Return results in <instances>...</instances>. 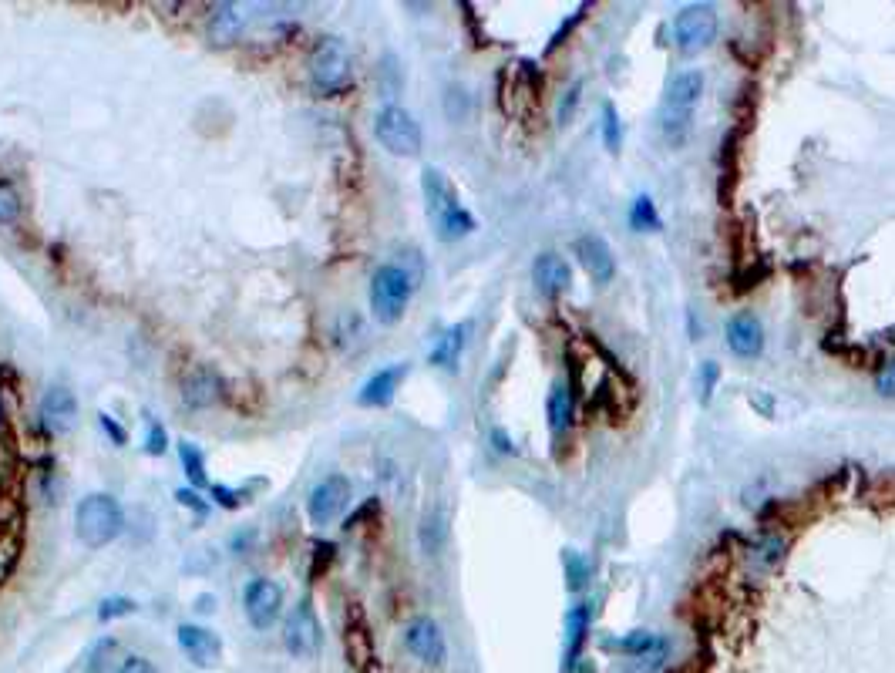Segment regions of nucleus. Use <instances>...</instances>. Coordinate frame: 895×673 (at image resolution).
Masks as SVG:
<instances>
[{"label": "nucleus", "mask_w": 895, "mask_h": 673, "mask_svg": "<svg viewBox=\"0 0 895 673\" xmlns=\"http://www.w3.org/2000/svg\"><path fill=\"white\" fill-rule=\"evenodd\" d=\"M421 192H424V206H428V216L435 223L438 239L445 243H455V239L475 233V216L458 202L455 186L448 182V175L428 165L421 172Z\"/></svg>", "instance_id": "1"}, {"label": "nucleus", "mask_w": 895, "mask_h": 673, "mask_svg": "<svg viewBox=\"0 0 895 673\" xmlns=\"http://www.w3.org/2000/svg\"><path fill=\"white\" fill-rule=\"evenodd\" d=\"M704 95V75L700 71H680L663 91L660 105V132L667 138V145L680 149L690 135V122H694V108L700 105Z\"/></svg>", "instance_id": "2"}, {"label": "nucleus", "mask_w": 895, "mask_h": 673, "mask_svg": "<svg viewBox=\"0 0 895 673\" xmlns=\"http://www.w3.org/2000/svg\"><path fill=\"white\" fill-rule=\"evenodd\" d=\"M125 529V512L122 502L108 492H91L78 502L75 509V536L81 546L88 549H105L122 536Z\"/></svg>", "instance_id": "3"}, {"label": "nucleus", "mask_w": 895, "mask_h": 673, "mask_svg": "<svg viewBox=\"0 0 895 673\" xmlns=\"http://www.w3.org/2000/svg\"><path fill=\"white\" fill-rule=\"evenodd\" d=\"M414 293V276L398 263H384L377 266L371 276V313L377 324L391 327L398 324L408 310V300Z\"/></svg>", "instance_id": "4"}, {"label": "nucleus", "mask_w": 895, "mask_h": 673, "mask_svg": "<svg viewBox=\"0 0 895 673\" xmlns=\"http://www.w3.org/2000/svg\"><path fill=\"white\" fill-rule=\"evenodd\" d=\"M350 75H354V64H350L347 44L340 38L317 41V48L310 54L313 88L324 91V95H340L344 88H350Z\"/></svg>", "instance_id": "5"}, {"label": "nucleus", "mask_w": 895, "mask_h": 673, "mask_svg": "<svg viewBox=\"0 0 895 673\" xmlns=\"http://www.w3.org/2000/svg\"><path fill=\"white\" fill-rule=\"evenodd\" d=\"M374 135L391 155L401 159H414L421 152V125L414 122V115L401 105H384L374 118Z\"/></svg>", "instance_id": "6"}, {"label": "nucleus", "mask_w": 895, "mask_h": 673, "mask_svg": "<svg viewBox=\"0 0 895 673\" xmlns=\"http://www.w3.org/2000/svg\"><path fill=\"white\" fill-rule=\"evenodd\" d=\"M320 643H324V630H320L317 613H313L310 599H300L283 623V647L297 660H313L320 653Z\"/></svg>", "instance_id": "7"}, {"label": "nucleus", "mask_w": 895, "mask_h": 673, "mask_svg": "<svg viewBox=\"0 0 895 673\" xmlns=\"http://www.w3.org/2000/svg\"><path fill=\"white\" fill-rule=\"evenodd\" d=\"M717 34V11L710 4H690L673 17V44L680 54L704 51Z\"/></svg>", "instance_id": "8"}, {"label": "nucleus", "mask_w": 895, "mask_h": 673, "mask_svg": "<svg viewBox=\"0 0 895 673\" xmlns=\"http://www.w3.org/2000/svg\"><path fill=\"white\" fill-rule=\"evenodd\" d=\"M243 613L253 630L266 633L270 626L280 620L283 613V586L273 583V579H249L246 589H243Z\"/></svg>", "instance_id": "9"}, {"label": "nucleus", "mask_w": 895, "mask_h": 673, "mask_svg": "<svg viewBox=\"0 0 895 673\" xmlns=\"http://www.w3.org/2000/svg\"><path fill=\"white\" fill-rule=\"evenodd\" d=\"M350 505V482L347 475H327L320 478L317 485L310 488L307 495V515H310V525H317V529H324V525H330L337 519L340 512H344Z\"/></svg>", "instance_id": "10"}, {"label": "nucleus", "mask_w": 895, "mask_h": 673, "mask_svg": "<svg viewBox=\"0 0 895 673\" xmlns=\"http://www.w3.org/2000/svg\"><path fill=\"white\" fill-rule=\"evenodd\" d=\"M404 647H408L411 657L421 660L424 667H441L448 657L445 633H441V626L431 620V616H418V620L408 623V630H404Z\"/></svg>", "instance_id": "11"}, {"label": "nucleus", "mask_w": 895, "mask_h": 673, "mask_svg": "<svg viewBox=\"0 0 895 673\" xmlns=\"http://www.w3.org/2000/svg\"><path fill=\"white\" fill-rule=\"evenodd\" d=\"M175 640H179V650L202 670L216 667V663L223 660V640L199 623H182L179 630H175Z\"/></svg>", "instance_id": "12"}, {"label": "nucleus", "mask_w": 895, "mask_h": 673, "mask_svg": "<svg viewBox=\"0 0 895 673\" xmlns=\"http://www.w3.org/2000/svg\"><path fill=\"white\" fill-rule=\"evenodd\" d=\"M572 253H576L579 266L593 276V283H610L616 276V256L603 236H593V233L579 236L576 243H572Z\"/></svg>", "instance_id": "13"}, {"label": "nucleus", "mask_w": 895, "mask_h": 673, "mask_svg": "<svg viewBox=\"0 0 895 673\" xmlns=\"http://www.w3.org/2000/svg\"><path fill=\"white\" fill-rule=\"evenodd\" d=\"M404 377H408V364H391L374 371L364 381L361 394H357V404H364V408H387L394 401V394H398Z\"/></svg>", "instance_id": "14"}, {"label": "nucleus", "mask_w": 895, "mask_h": 673, "mask_svg": "<svg viewBox=\"0 0 895 673\" xmlns=\"http://www.w3.org/2000/svg\"><path fill=\"white\" fill-rule=\"evenodd\" d=\"M78 418V398L68 391V387H51L48 394L41 398V424L44 431H51V435H64V431L75 424Z\"/></svg>", "instance_id": "15"}, {"label": "nucleus", "mask_w": 895, "mask_h": 673, "mask_svg": "<svg viewBox=\"0 0 895 673\" xmlns=\"http://www.w3.org/2000/svg\"><path fill=\"white\" fill-rule=\"evenodd\" d=\"M724 334H727V347H731L737 357H758L761 354L764 330H761V320L754 317V313H734V317L727 320Z\"/></svg>", "instance_id": "16"}, {"label": "nucleus", "mask_w": 895, "mask_h": 673, "mask_svg": "<svg viewBox=\"0 0 895 673\" xmlns=\"http://www.w3.org/2000/svg\"><path fill=\"white\" fill-rule=\"evenodd\" d=\"M182 401L189 408H212L223 401V377L212 367H192L189 377L182 381Z\"/></svg>", "instance_id": "17"}, {"label": "nucleus", "mask_w": 895, "mask_h": 673, "mask_svg": "<svg viewBox=\"0 0 895 673\" xmlns=\"http://www.w3.org/2000/svg\"><path fill=\"white\" fill-rule=\"evenodd\" d=\"M532 280H535V290H539V293H546V297H556V293L569 290L572 266L562 260L559 253H539V260L532 263Z\"/></svg>", "instance_id": "18"}, {"label": "nucleus", "mask_w": 895, "mask_h": 673, "mask_svg": "<svg viewBox=\"0 0 895 673\" xmlns=\"http://www.w3.org/2000/svg\"><path fill=\"white\" fill-rule=\"evenodd\" d=\"M243 34V14H239L236 4H216L209 11V41L219 44V48H229V44L239 41Z\"/></svg>", "instance_id": "19"}, {"label": "nucleus", "mask_w": 895, "mask_h": 673, "mask_svg": "<svg viewBox=\"0 0 895 673\" xmlns=\"http://www.w3.org/2000/svg\"><path fill=\"white\" fill-rule=\"evenodd\" d=\"M589 616H593V606L589 603H579L572 606L569 620H566V630H569V643H566V673L569 667H576L579 657H583V643H586V630H589Z\"/></svg>", "instance_id": "20"}, {"label": "nucleus", "mask_w": 895, "mask_h": 673, "mask_svg": "<svg viewBox=\"0 0 895 673\" xmlns=\"http://www.w3.org/2000/svg\"><path fill=\"white\" fill-rule=\"evenodd\" d=\"M465 334H468V327H465V324L448 327L445 334L438 337L435 350H431V364H435V367H445V371H455V367H458V357H461V347H465Z\"/></svg>", "instance_id": "21"}, {"label": "nucleus", "mask_w": 895, "mask_h": 673, "mask_svg": "<svg viewBox=\"0 0 895 673\" xmlns=\"http://www.w3.org/2000/svg\"><path fill=\"white\" fill-rule=\"evenodd\" d=\"M546 414H549V428L562 435V431L572 424V404H569V391L566 384H552L549 401H546Z\"/></svg>", "instance_id": "22"}, {"label": "nucleus", "mask_w": 895, "mask_h": 673, "mask_svg": "<svg viewBox=\"0 0 895 673\" xmlns=\"http://www.w3.org/2000/svg\"><path fill=\"white\" fill-rule=\"evenodd\" d=\"M630 226L636 229V233H657V229H660L657 206H653L650 196H636L633 199V206H630Z\"/></svg>", "instance_id": "23"}, {"label": "nucleus", "mask_w": 895, "mask_h": 673, "mask_svg": "<svg viewBox=\"0 0 895 673\" xmlns=\"http://www.w3.org/2000/svg\"><path fill=\"white\" fill-rule=\"evenodd\" d=\"M667 657H670V640H667V636H663V640H660L650 653H640V657H630V660H626L623 673H653V670H660V667H663V660H667Z\"/></svg>", "instance_id": "24"}, {"label": "nucleus", "mask_w": 895, "mask_h": 673, "mask_svg": "<svg viewBox=\"0 0 895 673\" xmlns=\"http://www.w3.org/2000/svg\"><path fill=\"white\" fill-rule=\"evenodd\" d=\"M179 458H182V468L189 472V482L192 485H206V458H202V451L192 445V441H182Z\"/></svg>", "instance_id": "25"}, {"label": "nucleus", "mask_w": 895, "mask_h": 673, "mask_svg": "<svg viewBox=\"0 0 895 673\" xmlns=\"http://www.w3.org/2000/svg\"><path fill=\"white\" fill-rule=\"evenodd\" d=\"M663 640V636H657V633H647V630H633V633H626L620 643H616V647H620L626 657H640V653H650L653 647H657V643Z\"/></svg>", "instance_id": "26"}, {"label": "nucleus", "mask_w": 895, "mask_h": 673, "mask_svg": "<svg viewBox=\"0 0 895 673\" xmlns=\"http://www.w3.org/2000/svg\"><path fill=\"white\" fill-rule=\"evenodd\" d=\"M586 579H589L586 559L579 556V552H566V586L572 589V593H579V589L586 586Z\"/></svg>", "instance_id": "27"}, {"label": "nucleus", "mask_w": 895, "mask_h": 673, "mask_svg": "<svg viewBox=\"0 0 895 673\" xmlns=\"http://www.w3.org/2000/svg\"><path fill=\"white\" fill-rule=\"evenodd\" d=\"M128 613H135V599H128V596H108L105 603L98 606L101 623H112L118 616H128Z\"/></svg>", "instance_id": "28"}, {"label": "nucleus", "mask_w": 895, "mask_h": 673, "mask_svg": "<svg viewBox=\"0 0 895 673\" xmlns=\"http://www.w3.org/2000/svg\"><path fill=\"white\" fill-rule=\"evenodd\" d=\"M603 142L610 152H620V142H623V132H620V115H616L613 105L603 108Z\"/></svg>", "instance_id": "29"}, {"label": "nucleus", "mask_w": 895, "mask_h": 673, "mask_svg": "<svg viewBox=\"0 0 895 673\" xmlns=\"http://www.w3.org/2000/svg\"><path fill=\"white\" fill-rule=\"evenodd\" d=\"M717 377H721V367H717L714 361H704L697 371V391H700V401H710V394H714L717 387Z\"/></svg>", "instance_id": "30"}, {"label": "nucleus", "mask_w": 895, "mask_h": 673, "mask_svg": "<svg viewBox=\"0 0 895 673\" xmlns=\"http://www.w3.org/2000/svg\"><path fill=\"white\" fill-rule=\"evenodd\" d=\"M17 216H21V199L14 189L0 186V223H14Z\"/></svg>", "instance_id": "31"}, {"label": "nucleus", "mask_w": 895, "mask_h": 673, "mask_svg": "<svg viewBox=\"0 0 895 673\" xmlns=\"http://www.w3.org/2000/svg\"><path fill=\"white\" fill-rule=\"evenodd\" d=\"M145 451L149 455H165L169 451V435H165V428L159 421H149V435H145Z\"/></svg>", "instance_id": "32"}, {"label": "nucleus", "mask_w": 895, "mask_h": 673, "mask_svg": "<svg viewBox=\"0 0 895 673\" xmlns=\"http://www.w3.org/2000/svg\"><path fill=\"white\" fill-rule=\"evenodd\" d=\"M112 673H159V670H155V663L145 657H125Z\"/></svg>", "instance_id": "33"}, {"label": "nucleus", "mask_w": 895, "mask_h": 673, "mask_svg": "<svg viewBox=\"0 0 895 673\" xmlns=\"http://www.w3.org/2000/svg\"><path fill=\"white\" fill-rule=\"evenodd\" d=\"M98 424H101V431H105V435L115 441V445H125V431H122V424H118V421L112 418V414L101 411V414H98Z\"/></svg>", "instance_id": "34"}, {"label": "nucleus", "mask_w": 895, "mask_h": 673, "mask_svg": "<svg viewBox=\"0 0 895 673\" xmlns=\"http://www.w3.org/2000/svg\"><path fill=\"white\" fill-rule=\"evenodd\" d=\"M175 499H179L182 505H189V509L196 512V515H206L209 512V502H202L196 492H186V488H179V492H175Z\"/></svg>", "instance_id": "35"}, {"label": "nucleus", "mask_w": 895, "mask_h": 673, "mask_svg": "<svg viewBox=\"0 0 895 673\" xmlns=\"http://www.w3.org/2000/svg\"><path fill=\"white\" fill-rule=\"evenodd\" d=\"M579 88H583V85L569 88V91H566V98H562V105H559V122H562V125H566V122H569V112H576V101H579Z\"/></svg>", "instance_id": "36"}, {"label": "nucleus", "mask_w": 895, "mask_h": 673, "mask_svg": "<svg viewBox=\"0 0 895 673\" xmlns=\"http://www.w3.org/2000/svg\"><path fill=\"white\" fill-rule=\"evenodd\" d=\"M212 495H216V502L219 505H226V509H236L239 502V492H229V488H223V485H212Z\"/></svg>", "instance_id": "37"}, {"label": "nucleus", "mask_w": 895, "mask_h": 673, "mask_svg": "<svg viewBox=\"0 0 895 673\" xmlns=\"http://www.w3.org/2000/svg\"><path fill=\"white\" fill-rule=\"evenodd\" d=\"M879 391L882 394H895V364L885 367V371L879 374Z\"/></svg>", "instance_id": "38"}, {"label": "nucleus", "mask_w": 895, "mask_h": 673, "mask_svg": "<svg viewBox=\"0 0 895 673\" xmlns=\"http://www.w3.org/2000/svg\"><path fill=\"white\" fill-rule=\"evenodd\" d=\"M196 603H199V606H196L199 613H212V610H216V596H199Z\"/></svg>", "instance_id": "39"}, {"label": "nucleus", "mask_w": 895, "mask_h": 673, "mask_svg": "<svg viewBox=\"0 0 895 673\" xmlns=\"http://www.w3.org/2000/svg\"><path fill=\"white\" fill-rule=\"evenodd\" d=\"M492 438L498 441V451H512V441L502 435V431H492Z\"/></svg>", "instance_id": "40"}]
</instances>
